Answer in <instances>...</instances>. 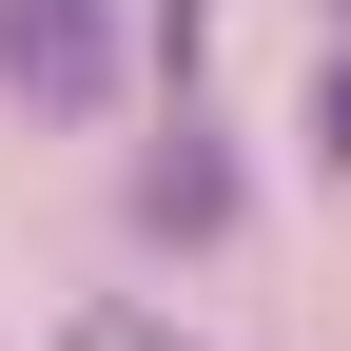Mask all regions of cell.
I'll list each match as a JSON object with an SVG mask.
<instances>
[{"mask_svg": "<svg viewBox=\"0 0 351 351\" xmlns=\"http://www.w3.org/2000/svg\"><path fill=\"white\" fill-rule=\"evenodd\" d=\"M0 78L39 117H117V0H0Z\"/></svg>", "mask_w": 351, "mask_h": 351, "instance_id": "obj_1", "label": "cell"}, {"mask_svg": "<svg viewBox=\"0 0 351 351\" xmlns=\"http://www.w3.org/2000/svg\"><path fill=\"white\" fill-rule=\"evenodd\" d=\"M137 215H156L176 254H215V234H234V156H215V117H195V98H176V137L137 156Z\"/></svg>", "mask_w": 351, "mask_h": 351, "instance_id": "obj_2", "label": "cell"}, {"mask_svg": "<svg viewBox=\"0 0 351 351\" xmlns=\"http://www.w3.org/2000/svg\"><path fill=\"white\" fill-rule=\"evenodd\" d=\"M313 156L351 176V39H332V59H313Z\"/></svg>", "mask_w": 351, "mask_h": 351, "instance_id": "obj_3", "label": "cell"}, {"mask_svg": "<svg viewBox=\"0 0 351 351\" xmlns=\"http://www.w3.org/2000/svg\"><path fill=\"white\" fill-rule=\"evenodd\" d=\"M156 39H176V78H195V39H215V0H156Z\"/></svg>", "mask_w": 351, "mask_h": 351, "instance_id": "obj_4", "label": "cell"}, {"mask_svg": "<svg viewBox=\"0 0 351 351\" xmlns=\"http://www.w3.org/2000/svg\"><path fill=\"white\" fill-rule=\"evenodd\" d=\"M332 39H351V0H332Z\"/></svg>", "mask_w": 351, "mask_h": 351, "instance_id": "obj_5", "label": "cell"}]
</instances>
